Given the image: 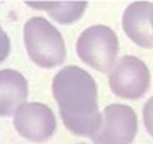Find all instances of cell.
<instances>
[{"label": "cell", "mask_w": 153, "mask_h": 144, "mask_svg": "<svg viewBox=\"0 0 153 144\" xmlns=\"http://www.w3.org/2000/svg\"><path fill=\"white\" fill-rule=\"evenodd\" d=\"M122 28L143 48H153V3L134 1L126 7L122 16Z\"/></svg>", "instance_id": "7"}, {"label": "cell", "mask_w": 153, "mask_h": 144, "mask_svg": "<svg viewBox=\"0 0 153 144\" xmlns=\"http://www.w3.org/2000/svg\"><path fill=\"white\" fill-rule=\"evenodd\" d=\"M13 127L24 139L32 143H45L55 134L56 119L48 105L26 102L13 115Z\"/></svg>", "instance_id": "6"}, {"label": "cell", "mask_w": 153, "mask_h": 144, "mask_svg": "<svg viewBox=\"0 0 153 144\" xmlns=\"http://www.w3.org/2000/svg\"><path fill=\"white\" fill-rule=\"evenodd\" d=\"M109 85L117 97L137 100L148 92L151 73L145 62L134 55H125L109 73Z\"/></svg>", "instance_id": "4"}, {"label": "cell", "mask_w": 153, "mask_h": 144, "mask_svg": "<svg viewBox=\"0 0 153 144\" xmlns=\"http://www.w3.org/2000/svg\"><path fill=\"white\" fill-rule=\"evenodd\" d=\"M81 144H85V143H81Z\"/></svg>", "instance_id": "12"}, {"label": "cell", "mask_w": 153, "mask_h": 144, "mask_svg": "<svg viewBox=\"0 0 153 144\" xmlns=\"http://www.w3.org/2000/svg\"><path fill=\"white\" fill-rule=\"evenodd\" d=\"M138 129L137 115L124 104H110L102 112V121L91 137L94 144H130Z\"/></svg>", "instance_id": "5"}, {"label": "cell", "mask_w": 153, "mask_h": 144, "mask_svg": "<svg viewBox=\"0 0 153 144\" xmlns=\"http://www.w3.org/2000/svg\"><path fill=\"white\" fill-rule=\"evenodd\" d=\"M10 51H11L10 38H8L7 32L0 26V63L7 59V57L10 55Z\"/></svg>", "instance_id": "11"}, {"label": "cell", "mask_w": 153, "mask_h": 144, "mask_svg": "<svg viewBox=\"0 0 153 144\" xmlns=\"http://www.w3.org/2000/svg\"><path fill=\"white\" fill-rule=\"evenodd\" d=\"M34 10L46 11L59 24H71L79 20L87 8V1H26Z\"/></svg>", "instance_id": "9"}, {"label": "cell", "mask_w": 153, "mask_h": 144, "mask_svg": "<svg viewBox=\"0 0 153 144\" xmlns=\"http://www.w3.org/2000/svg\"><path fill=\"white\" fill-rule=\"evenodd\" d=\"M143 117H144V125H145L146 131L149 132L151 136H153V97H151L145 102V105H144Z\"/></svg>", "instance_id": "10"}, {"label": "cell", "mask_w": 153, "mask_h": 144, "mask_svg": "<svg viewBox=\"0 0 153 144\" xmlns=\"http://www.w3.org/2000/svg\"><path fill=\"white\" fill-rule=\"evenodd\" d=\"M28 84L22 73L12 69L0 70V117L15 115L19 107L26 104Z\"/></svg>", "instance_id": "8"}, {"label": "cell", "mask_w": 153, "mask_h": 144, "mask_svg": "<svg viewBox=\"0 0 153 144\" xmlns=\"http://www.w3.org/2000/svg\"><path fill=\"white\" fill-rule=\"evenodd\" d=\"M51 88L65 127L78 136H94L102 121L94 78L86 70L69 65L55 74Z\"/></svg>", "instance_id": "1"}, {"label": "cell", "mask_w": 153, "mask_h": 144, "mask_svg": "<svg viewBox=\"0 0 153 144\" xmlns=\"http://www.w3.org/2000/svg\"><path fill=\"white\" fill-rule=\"evenodd\" d=\"M24 46L31 61L45 69L59 66L67 57L62 34L42 16H34L26 22Z\"/></svg>", "instance_id": "2"}, {"label": "cell", "mask_w": 153, "mask_h": 144, "mask_svg": "<svg viewBox=\"0 0 153 144\" xmlns=\"http://www.w3.org/2000/svg\"><path fill=\"white\" fill-rule=\"evenodd\" d=\"M118 50L116 32L103 24L87 27L76 40V54L81 61L101 73L111 70Z\"/></svg>", "instance_id": "3"}]
</instances>
